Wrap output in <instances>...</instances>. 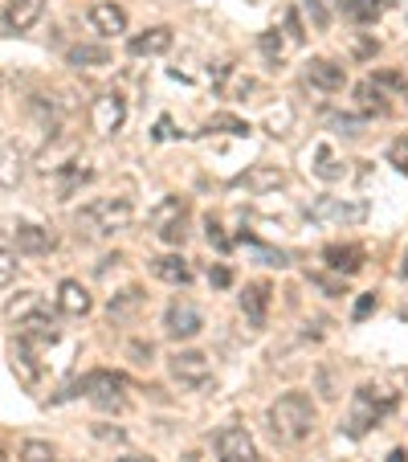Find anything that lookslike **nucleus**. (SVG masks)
I'll use <instances>...</instances> for the list:
<instances>
[{
    "label": "nucleus",
    "instance_id": "23",
    "mask_svg": "<svg viewBox=\"0 0 408 462\" xmlns=\"http://www.w3.org/2000/svg\"><path fill=\"white\" fill-rule=\"evenodd\" d=\"M106 61H111L106 45H74L70 50V66H78V70H95V66H106Z\"/></svg>",
    "mask_w": 408,
    "mask_h": 462
},
{
    "label": "nucleus",
    "instance_id": "14",
    "mask_svg": "<svg viewBox=\"0 0 408 462\" xmlns=\"http://www.w3.org/2000/svg\"><path fill=\"white\" fill-rule=\"evenodd\" d=\"M322 258H327V266L335 274H343V279H351V274L364 271V250H359V245H327Z\"/></svg>",
    "mask_w": 408,
    "mask_h": 462
},
{
    "label": "nucleus",
    "instance_id": "16",
    "mask_svg": "<svg viewBox=\"0 0 408 462\" xmlns=\"http://www.w3.org/2000/svg\"><path fill=\"white\" fill-rule=\"evenodd\" d=\"M151 274L159 282H172V287H188L192 282V266L180 254H164V258H151Z\"/></svg>",
    "mask_w": 408,
    "mask_h": 462
},
{
    "label": "nucleus",
    "instance_id": "33",
    "mask_svg": "<svg viewBox=\"0 0 408 462\" xmlns=\"http://www.w3.org/2000/svg\"><path fill=\"white\" fill-rule=\"evenodd\" d=\"M17 266H21V262H17V254H13V250H5V245H0V291H5L13 279H17Z\"/></svg>",
    "mask_w": 408,
    "mask_h": 462
},
{
    "label": "nucleus",
    "instance_id": "11",
    "mask_svg": "<svg viewBox=\"0 0 408 462\" xmlns=\"http://www.w3.org/2000/svg\"><path fill=\"white\" fill-rule=\"evenodd\" d=\"M306 82L319 90H327V95H335V90L348 87V66L335 58H314L311 66H306Z\"/></svg>",
    "mask_w": 408,
    "mask_h": 462
},
{
    "label": "nucleus",
    "instance_id": "37",
    "mask_svg": "<svg viewBox=\"0 0 408 462\" xmlns=\"http://www.w3.org/2000/svg\"><path fill=\"white\" fill-rule=\"evenodd\" d=\"M314 287H322V291H327V295H343V282H335V279H322V274H314Z\"/></svg>",
    "mask_w": 408,
    "mask_h": 462
},
{
    "label": "nucleus",
    "instance_id": "28",
    "mask_svg": "<svg viewBox=\"0 0 408 462\" xmlns=\"http://www.w3.org/2000/svg\"><path fill=\"white\" fill-rule=\"evenodd\" d=\"M143 307V291L140 287H127L122 295H111V303H106V311L114 315V319H127L131 311H140Z\"/></svg>",
    "mask_w": 408,
    "mask_h": 462
},
{
    "label": "nucleus",
    "instance_id": "44",
    "mask_svg": "<svg viewBox=\"0 0 408 462\" xmlns=\"http://www.w3.org/2000/svg\"><path fill=\"white\" fill-rule=\"evenodd\" d=\"M400 274H404V279H408V254H404V262H400Z\"/></svg>",
    "mask_w": 408,
    "mask_h": 462
},
{
    "label": "nucleus",
    "instance_id": "20",
    "mask_svg": "<svg viewBox=\"0 0 408 462\" xmlns=\"http://www.w3.org/2000/svg\"><path fill=\"white\" fill-rule=\"evenodd\" d=\"M13 242H17L21 254H50L53 245H58V237L41 226H17L13 229Z\"/></svg>",
    "mask_w": 408,
    "mask_h": 462
},
{
    "label": "nucleus",
    "instance_id": "21",
    "mask_svg": "<svg viewBox=\"0 0 408 462\" xmlns=\"http://www.w3.org/2000/svg\"><path fill=\"white\" fill-rule=\"evenodd\" d=\"M58 323L50 319L45 311H37V315H29V319H21V340L25 344H58Z\"/></svg>",
    "mask_w": 408,
    "mask_h": 462
},
{
    "label": "nucleus",
    "instance_id": "18",
    "mask_svg": "<svg viewBox=\"0 0 408 462\" xmlns=\"http://www.w3.org/2000/svg\"><path fill=\"white\" fill-rule=\"evenodd\" d=\"M90 307H95V299H90V291L82 287L78 279H66L58 287V311H66V315H86Z\"/></svg>",
    "mask_w": 408,
    "mask_h": 462
},
{
    "label": "nucleus",
    "instance_id": "15",
    "mask_svg": "<svg viewBox=\"0 0 408 462\" xmlns=\"http://www.w3.org/2000/svg\"><path fill=\"white\" fill-rule=\"evenodd\" d=\"M41 13H45V0H9V5H5V21H9V29H17V33L33 29L37 21H41Z\"/></svg>",
    "mask_w": 408,
    "mask_h": 462
},
{
    "label": "nucleus",
    "instance_id": "17",
    "mask_svg": "<svg viewBox=\"0 0 408 462\" xmlns=\"http://www.w3.org/2000/svg\"><path fill=\"white\" fill-rule=\"evenodd\" d=\"M135 58H156V53H168L172 50V29L168 25H156V29H148V33H140V37H131V45H127Z\"/></svg>",
    "mask_w": 408,
    "mask_h": 462
},
{
    "label": "nucleus",
    "instance_id": "4",
    "mask_svg": "<svg viewBox=\"0 0 408 462\" xmlns=\"http://www.w3.org/2000/svg\"><path fill=\"white\" fill-rule=\"evenodd\" d=\"M131 217H135V209L127 197H98L95 205L78 213V226H86L90 234H119L131 226Z\"/></svg>",
    "mask_w": 408,
    "mask_h": 462
},
{
    "label": "nucleus",
    "instance_id": "42",
    "mask_svg": "<svg viewBox=\"0 0 408 462\" xmlns=\"http://www.w3.org/2000/svg\"><path fill=\"white\" fill-rule=\"evenodd\" d=\"M119 462H156V458H148V454H122Z\"/></svg>",
    "mask_w": 408,
    "mask_h": 462
},
{
    "label": "nucleus",
    "instance_id": "27",
    "mask_svg": "<svg viewBox=\"0 0 408 462\" xmlns=\"http://www.w3.org/2000/svg\"><path fill=\"white\" fill-rule=\"evenodd\" d=\"M237 242H241L245 250H249L253 258L261 262V266H278V271H282V266H290V258H286L282 250H274V245H261V242H253V237H245V234L237 237Z\"/></svg>",
    "mask_w": 408,
    "mask_h": 462
},
{
    "label": "nucleus",
    "instance_id": "24",
    "mask_svg": "<svg viewBox=\"0 0 408 462\" xmlns=\"http://www.w3.org/2000/svg\"><path fill=\"white\" fill-rule=\"evenodd\" d=\"M21 176H25V156L17 148H9L0 156V189H17Z\"/></svg>",
    "mask_w": 408,
    "mask_h": 462
},
{
    "label": "nucleus",
    "instance_id": "41",
    "mask_svg": "<svg viewBox=\"0 0 408 462\" xmlns=\"http://www.w3.org/2000/svg\"><path fill=\"white\" fill-rule=\"evenodd\" d=\"M172 135V119H159V127H156V140H168Z\"/></svg>",
    "mask_w": 408,
    "mask_h": 462
},
{
    "label": "nucleus",
    "instance_id": "10",
    "mask_svg": "<svg viewBox=\"0 0 408 462\" xmlns=\"http://www.w3.org/2000/svg\"><path fill=\"white\" fill-rule=\"evenodd\" d=\"M217 454L221 462H258V446L241 426H225L217 434Z\"/></svg>",
    "mask_w": 408,
    "mask_h": 462
},
{
    "label": "nucleus",
    "instance_id": "36",
    "mask_svg": "<svg viewBox=\"0 0 408 462\" xmlns=\"http://www.w3.org/2000/svg\"><path fill=\"white\" fill-rule=\"evenodd\" d=\"M204 229H209V242L217 245V250H229V245H233L225 234H221V226H217V221H213V217H209V226H204Z\"/></svg>",
    "mask_w": 408,
    "mask_h": 462
},
{
    "label": "nucleus",
    "instance_id": "6",
    "mask_svg": "<svg viewBox=\"0 0 408 462\" xmlns=\"http://www.w3.org/2000/svg\"><path fill=\"white\" fill-rule=\"evenodd\" d=\"M311 221H331V226H359L367 217V205L364 201H343V197H319L311 205Z\"/></svg>",
    "mask_w": 408,
    "mask_h": 462
},
{
    "label": "nucleus",
    "instance_id": "30",
    "mask_svg": "<svg viewBox=\"0 0 408 462\" xmlns=\"http://www.w3.org/2000/svg\"><path fill=\"white\" fill-rule=\"evenodd\" d=\"M21 462H58V454H53L50 442H41V438H29V442L21 446Z\"/></svg>",
    "mask_w": 408,
    "mask_h": 462
},
{
    "label": "nucleus",
    "instance_id": "7",
    "mask_svg": "<svg viewBox=\"0 0 408 462\" xmlns=\"http://www.w3.org/2000/svg\"><path fill=\"white\" fill-rule=\"evenodd\" d=\"M168 368H172V381L184 389H204L213 381V365L204 352H176Z\"/></svg>",
    "mask_w": 408,
    "mask_h": 462
},
{
    "label": "nucleus",
    "instance_id": "13",
    "mask_svg": "<svg viewBox=\"0 0 408 462\" xmlns=\"http://www.w3.org/2000/svg\"><path fill=\"white\" fill-rule=\"evenodd\" d=\"M86 17H90V25H95L103 37H114V33H122V29H127V13H122L114 0H95Z\"/></svg>",
    "mask_w": 408,
    "mask_h": 462
},
{
    "label": "nucleus",
    "instance_id": "1",
    "mask_svg": "<svg viewBox=\"0 0 408 462\" xmlns=\"http://www.w3.org/2000/svg\"><path fill=\"white\" fill-rule=\"evenodd\" d=\"M314 430V402L306 393H282L278 402L269 405V434L282 446L306 442Z\"/></svg>",
    "mask_w": 408,
    "mask_h": 462
},
{
    "label": "nucleus",
    "instance_id": "3",
    "mask_svg": "<svg viewBox=\"0 0 408 462\" xmlns=\"http://www.w3.org/2000/svg\"><path fill=\"white\" fill-rule=\"evenodd\" d=\"M74 393L90 397L98 410H114V413L127 410V376L111 373V368H95V373H86L78 384H74Z\"/></svg>",
    "mask_w": 408,
    "mask_h": 462
},
{
    "label": "nucleus",
    "instance_id": "19",
    "mask_svg": "<svg viewBox=\"0 0 408 462\" xmlns=\"http://www.w3.org/2000/svg\"><path fill=\"white\" fill-rule=\"evenodd\" d=\"M233 184L237 189H249V192H269V189H282L286 176H282L278 168H269V164H253L249 172H241Z\"/></svg>",
    "mask_w": 408,
    "mask_h": 462
},
{
    "label": "nucleus",
    "instance_id": "12",
    "mask_svg": "<svg viewBox=\"0 0 408 462\" xmlns=\"http://www.w3.org/2000/svg\"><path fill=\"white\" fill-rule=\"evenodd\" d=\"M269 299H274V287L269 282H249L241 295V311L253 328H266V315H269Z\"/></svg>",
    "mask_w": 408,
    "mask_h": 462
},
{
    "label": "nucleus",
    "instance_id": "5",
    "mask_svg": "<svg viewBox=\"0 0 408 462\" xmlns=\"http://www.w3.org/2000/svg\"><path fill=\"white\" fill-rule=\"evenodd\" d=\"M151 226L164 237L168 245H180L188 237V201L184 197H164V201L151 209Z\"/></svg>",
    "mask_w": 408,
    "mask_h": 462
},
{
    "label": "nucleus",
    "instance_id": "2",
    "mask_svg": "<svg viewBox=\"0 0 408 462\" xmlns=\"http://www.w3.org/2000/svg\"><path fill=\"white\" fill-rule=\"evenodd\" d=\"M396 410V393L388 389H372V384H364V389L356 393V405H351V418H348V434L351 438H364L372 426H380L384 413Z\"/></svg>",
    "mask_w": 408,
    "mask_h": 462
},
{
    "label": "nucleus",
    "instance_id": "32",
    "mask_svg": "<svg viewBox=\"0 0 408 462\" xmlns=\"http://www.w3.org/2000/svg\"><path fill=\"white\" fill-rule=\"evenodd\" d=\"M258 45H261V53H266L269 61H278V58H282V50H286V42L278 37V29H266V33L258 37Z\"/></svg>",
    "mask_w": 408,
    "mask_h": 462
},
{
    "label": "nucleus",
    "instance_id": "39",
    "mask_svg": "<svg viewBox=\"0 0 408 462\" xmlns=\"http://www.w3.org/2000/svg\"><path fill=\"white\" fill-rule=\"evenodd\" d=\"M286 29H290V42H303V25H298V13H286Z\"/></svg>",
    "mask_w": 408,
    "mask_h": 462
},
{
    "label": "nucleus",
    "instance_id": "9",
    "mask_svg": "<svg viewBox=\"0 0 408 462\" xmlns=\"http://www.w3.org/2000/svg\"><path fill=\"white\" fill-rule=\"evenodd\" d=\"M164 328H168V336H172V340H196L200 328H204V315H200L192 303L176 299V303L168 307V315H164Z\"/></svg>",
    "mask_w": 408,
    "mask_h": 462
},
{
    "label": "nucleus",
    "instance_id": "8",
    "mask_svg": "<svg viewBox=\"0 0 408 462\" xmlns=\"http://www.w3.org/2000/svg\"><path fill=\"white\" fill-rule=\"evenodd\" d=\"M90 123H95V131H103V135H114V131H122V123H127V98H122L119 90H106V95H98L95 106H90Z\"/></svg>",
    "mask_w": 408,
    "mask_h": 462
},
{
    "label": "nucleus",
    "instance_id": "38",
    "mask_svg": "<svg viewBox=\"0 0 408 462\" xmlns=\"http://www.w3.org/2000/svg\"><path fill=\"white\" fill-rule=\"evenodd\" d=\"M209 279H213V287H229L233 274H229V266H217V271H209Z\"/></svg>",
    "mask_w": 408,
    "mask_h": 462
},
{
    "label": "nucleus",
    "instance_id": "35",
    "mask_svg": "<svg viewBox=\"0 0 408 462\" xmlns=\"http://www.w3.org/2000/svg\"><path fill=\"white\" fill-rule=\"evenodd\" d=\"M303 9L311 13L314 29H327L331 25V13H327V5H322V0H303Z\"/></svg>",
    "mask_w": 408,
    "mask_h": 462
},
{
    "label": "nucleus",
    "instance_id": "25",
    "mask_svg": "<svg viewBox=\"0 0 408 462\" xmlns=\"http://www.w3.org/2000/svg\"><path fill=\"white\" fill-rule=\"evenodd\" d=\"M343 13H348L356 25H372V21H380L384 0H343Z\"/></svg>",
    "mask_w": 408,
    "mask_h": 462
},
{
    "label": "nucleus",
    "instance_id": "43",
    "mask_svg": "<svg viewBox=\"0 0 408 462\" xmlns=\"http://www.w3.org/2000/svg\"><path fill=\"white\" fill-rule=\"evenodd\" d=\"M388 462H408V454H404V450H392V454H388Z\"/></svg>",
    "mask_w": 408,
    "mask_h": 462
},
{
    "label": "nucleus",
    "instance_id": "31",
    "mask_svg": "<svg viewBox=\"0 0 408 462\" xmlns=\"http://www.w3.org/2000/svg\"><path fill=\"white\" fill-rule=\"evenodd\" d=\"M204 131H229V135H249V123L237 119V115H213L204 123Z\"/></svg>",
    "mask_w": 408,
    "mask_h": 462
},
{
    "label": "nucleus",
    "instance_id": "34",
    "mask_svg": "<svg viewBox=\"0 0 408 462\" xmlns=\"http://www.w3.org/2000/svg\"><path fill=\"white\" fill-rule=\"evenodd\" d=\"M388 164L396 168V172H408V135L392 140V148H388Z\"/></svg>",
    "mask_w": 408,
    "mask_h": 462
},
{
    "label": "nucleus",
    "instance_id": "40",
    "mask_svg": "<svg viewBox=\"0 0 408 462\" xmlns=\"http://www.w3.org/2000/svg\"><path fill=\"white\" fill-rule=\"evenodd\" d=\"M372 307H376V295H364L356 303V319H367V315H372Z\"/></svg>",
    "mask_w": 408,
    "mask_h": 462
},
{
    "label": "nucleus",
    "instance_id": "22",
    "mask_svg": "<svg viewBox=\"0 0 408 462\" xmlns=\"http://www.w3.org/2000/svg\"><path fill=\"white\" fill-rule=\"evenodd\" d=\"M13 368L21 373V381L25 384H37V376H41V365H37V352H33V344H25L21 340L17 348H13Z\"/></svg>",
    "mask_w": 408,
    "mask_h": 462
},
{
    "label": "nucleus",
    "instance_id": "29",
    "mask_svg": "<svg viewBox=\"0 0 408 462\" xmlns=\"http://www.w3.org/2000/svg\"><path fill=\"white\" fill-rule=\"evenodd\" d=\"M356 95H359V106H364V115H384V111H388V103H384V90L376 87L372 79L359 82Z\"/></svg>",
    "mask_w": 408,
    "mask_h": 462
},
{
    "label": "nucleus",
    "instance_id": "26",
    "mask_svg": "<svg viewBox=\"0 0 408 462\" xmlns=\"http://www.w3.org/2000/svg\"><path fill=\"white\" fill-rule=\"evenodd\" d=\"M37 311H45L41 307V295H37V291H21L17 299H9V307H5V315H9V319H29V315H37Z\"/></svg>",
    "mask_w": 408,
    "mask_h": 462
},
{
    "label": "nucleus",
    "instance_id": "45",
    "mask_svg": "<svg viewBox=\"0 0 408 462\" xmlns=\"http://www.w3.org/2000/svg\"><path fill=\"white\" fill-rule=\"evenodd\" d=\"M0 462H5V450H0Z\"/></svg>",
    "mask_w": 408,
    "mask_h": 462
}]
</instances>
